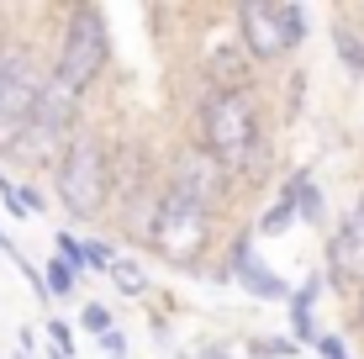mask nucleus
Masks as SVG:
<instances>
[{"mask_svg":"<svg viewBox=\"0 0 364 359\" xmlns=\"http://www.w3.org/2000/svg\"><path fill=\"white\" fill-rule=\"evenodd\" d=\"M6 243H11V238H6V227H0V254H6Z\"/></svg>","mask_w":364,"mask_h":359,"instance_id":"26","label":"nucleus"},{"mask_svg":"<svg viewBox=\"0 0 364 359\" xmlns=\"http://www.w3.org/2000/svg\"><path fill=\"white\" fill-rule=\"evenodd\" d=\"M164 191H174L180 201H191L196 212H206V217H217V222H228L237 206H243L237 180L200 143H191V138H180L164 154Z\"/></svg>","mask_w":364,"mask_h":359,"instance_id":"6","label":"nucleus"},{"mask_svg":"<svg viewBox=\"0 0 364 359\" xmlns=\"http://www.w3.org/2000/svg\"><path fill=\"white\" fill-rule=\"evenodd\" d=\"M48 349H58V354H74V328L64 323V317H48Z\"/></svg>","mask_w":364,"mask_h":359,"instance_id":"20","label":"nucleus"},{"mask_svg":"<svg viewBox=\"0 0 364 359\" xmlns=\"http://www.w3.org/2000/svg\"><path fill=\"white\" fill-rule=\"evenodd\" d=\"M95 343L106 349V359H132V343H127V333H122V328H106Z\"/></svg>","mask_w":364,"mask_h":359,"instance_id":"21","label":"nucleus"},{"mask_svg":"<svg viewBox=\"0 0 364 359\" xmlns=\"http://www.w3.org/2000/svg\"><path fill=\"white\" fill-rule=\"evenodd\" d=\"M53 259H64V264L74 269V275H85V254H80V232H69V227H58L53 232Z\"/></svg>","mask_w":364,"mask_h":359,"instance_id":"17","label":"nucleus"},{"mask_svg":"<svg viewBox=\"0 0 364 359\" xmlns=\"http://www.w3.org/2000/svg\"><path fill=\"white\" fill-rule=\"evenodd\" d=\"M196 359H232V349H228V343H200Z\"/></svg>","mask_w":364,"mask_h":359,"instance_id":"23","label":"nucleus"},{"mask_svg":"<svg viewBox=\"0 0 364 359\" xmlns=\"http://www.w3.org/2000/svg\"><path fill=\"white\" fill-rule=\"evenodd\" d=\"M69 138H74V132H58V127H48V122L27 117V122H21V127L6 138L0 159H11V164H21V169H53Z\"/></svg>","mask_w":364,"mask_h":359,"instance_id":"10","label":"nucleus"},{"mask_svg":"<svg viewBox=\"0 0 364 359\" xmlns=\"http://www.w3.org/2000/svg\"><path fill=\"white\" fill-rule=\"evenodd\" d=\"M43 80H48V53H43V43L27 32L21 48L11 53V64L0 69V148H6V138L32 117Z\"/></svg>","mask_w":364,"mask_h":359,"instance_id":"8","label":"nucleus"},{"mask_svg":"<svg viewBox=\"0 0 364 359\" xmlns=\"http://www.w3.org/2000/svg\"><path fill=\"white\" fill-rule=\"evenodd\" d=\"M243 349L254 354V359H296V343L291 338H269V333H254Z\"/></svg>","mask_w":364,"mask_h":359,"instance_id":"15","label":"nucleus"},{"mask_svg":"<svg viewBox=\"0 0 364 359\" xmlns=\"http://www.w3.org/2000/svg\"><path fill=\"white\" fill-rule=\"evenodd\" d=\"M348 333H359V343H364V286L348 296Z\"/></svg>","mask_w":364,"mask_h":359,"instance_id":"22","label":"nucleus"},{"mask_svg":"<svg viewBox=\"0 0 364 359\" xmlns=\"http://www.w3.org/2000/svg\"><path fill=\"white\" fill-rule=\"evenodd\" d=\"M200 21L206 27L191 32V69H196L200 90H243V85H259V69L237 48L228 11H200Z\"/></svg>","mask_w":364,"mask_h":359,"instance_id":"7","label":"nucleus"},{"mask_svg":"<svg viewBox=\"0 0 364 359\" xmlns=\"http://www.w3.org/2000/svg\"><path fill=\"white\" fill-rule=\"evenodd\" d=\"M228 16H232L237 48L248 53V64L259 74L291 64L311 37L306 6H285V0H237V6H228Z\"/></svg>","mask_w":364,"mask_h":359,"instance_id":"5","label":"nucleus"},{"mask_svg":"<svg viewBox=\"0 0 364 359\" xmlns=\"http://www.w3.org/2000/svg\"><path fill=\"white\" fill-rule=\"evenodd\" d=\"M48 175H53V201L64 206L69 222H80V227L100 222L111 201V132L85 122L64 143V154H58V164Z\"/></svg>","mask_w":364,"mask_h":359,"instance_id":"4","label":"nucleus"},{"mask_svg":"<svg viewBox=\"0 0 364 359\" xmlns=\"http://www.w3.org/2000/svg\"><path fill=\"white\" fill-rule=\"evenodd\" d=\"M48 359H74V354H58V349H48Z\"/></svg>","mask_w":364,"mask_h":359,"instance_id":"25","label":"nucleus"},{"mask_svg":"<svg viewBox=\"0 0 364 359\" xmlns=\"http://www.w3.org/2000/svg\"><path fill=\"white\" fill-rule=\"evenodd\" d=\"M280 201H291L296 222H306V227H322V232L333 227V222H328V195H322L317 169H311V164L285 169V180H280Z\"/></svg>","mask_w":364,"mask_h":359,"instance_id":"11","label":"nucleus"},{"mask_svg":"<svg viewBox=\"0 0 364 359\" xmlns=\"http://www.w3.org/2000/svg\"><path fill=\"white\" fill-rule=\"evenodd\" d=\"M111 21L106 11L90 6V0H74V6L58 11V27H53V58H48V74H53L64 90L85 95L90 101L95 85L111 74Z\"/></svg>","mask_w":364,"mask_h":359,"instance_id":"3","label":"nucleus"},{"mask_svg":"<svg viewBox=\"0 0 364 359\" xmlns=\"http://www.w3.org/2000/svg\"><path fill=\"white\" fill-rule=\"evenodd\" d=\"M80 254H85V269H100V275H106L111 259H117V243L111 238H80Z\"/></svg>","mask_w":364,"mask_h":359,"instance_id":"16","label":"nucleus"},{"mask_svg":"<svg viewBox=\"0 0 364 359\" xmlns=\"http://www.w3.org/2000/svg\"><path fill=\"white\" fill-rule=\"evenodd\" d=\"M37 275H43V296H48V301H69V296L80 291V275H74L64 259H48Z\"/></svg>","mask_w":364,"mask_h":359,"instance_id":"13","label":"nucleus"},{"mask_svg":"<svg viewBox=\"0 0 364 359\" xmlns=\"http://www.w3.org/2000/svg\"><path fill=\"white\" fill-rule=\"evenodd\" d=\"M333 53L348 80H364V27L354 21V11H333Z\"/></svg>","mask_w":364,"mask_h":359,"instance_id":"12","label":"nucleus"},{"mask_svg":"<svg viewBox=\"0 0 364 359\" xmlns=\"http://www.w3.org/2000/svg\"><path fill=\"white\" fill-rule=\"evenodd\" d=\"M106 275L117 280V291H122V296H132V301H143V296L154 291L148 269H143V264H132V259H111V269H106Z\"/></svg>","mask_w":364,"mask_h":359,"instance_id":"14","label":"nucleus"},{"mask_svg":"<svg viewBox=\"0 0 364 359\" xmlns=\"http://www.w3.org/2000/svg\"><path fill=\"white\" fill-rule=\"evenodd\" d=\"M354 212H359V217H364V191H359V195H354Z\"/></svg>","mask_w":364,"mask_h":359,"instance_id":"24","label":"nucleus"},{"mask_svg":"<svg viewBox=\"0 0 364 359\" xmlns=\"http://www.w3.org/2000/svg\"><path fill=\"white\" fill-rule=\"evenodd\" d=\"M21 37H27V32L16 27V11H6V6H0V69L11 64V53L21 48Z\"/></svg>","mask_w":364,"mask_h":359,"instance_id":"18","label":"nucleus"},{"mask_svg":"<svg viewBox=\"0 0 364 359\" xmlns=\"http://www.w3.org/2000/svg\"><path fill=\"white\" fill-rule=\"evenodd\" d=\"M322 291H333L338 301H348L364 286V217L348 206L343 222L328 227V243H322Z\"/></svg>","mask_w":364,"mask_h":359,"instance_id":"9","label":"nucleus"},{"mask_svg":"<svg viewBox=\"0 0 364 359\" xmlns=\"http://www.w3.org/2000/svg\"><path fill=\"white\" fill-rule=\"evenodd\" d=\"M137 243H143L159 264H169L174 275H206L211 259H217V249H222V222L206 217V212H196L191 201H180L174 191L159 185Z\"/></svg>","mask_w":364,"mask_h":359,"instance_id":"2","label":"nucleus"},{"mask_svg":"<svg viewBox=\"0 0 364 359\" xmlns=\"http://www.w3.org/2000/svg\"><path fill=\"white\" fill-rule=\"evenodd\" d=\"M80 328L90 333V338H100L106 328H117V317H111L106 301H85V306H80Z\"/></svg>","mask_w":364,"mask_h":359,"instance_id":"19","label":"nucleus"},{"mask_svg":"<svg viewBox=\"0 0 364 359\" xmlns=\"http://www.w3.org/2000/svg\"><path fill=\"white\" fill-rule=\"evenodd\" d=\"M274 111L264 85H243V90H200L191 106V127L185 138L200 143L222 169L237 180V191L254 195L269 185L274 164H280V143H274Z\"/></svg>","mask_w":364,"mask_h":359,"instance_id":"1","label":"nucleus"}]
</instances>
